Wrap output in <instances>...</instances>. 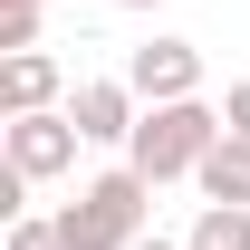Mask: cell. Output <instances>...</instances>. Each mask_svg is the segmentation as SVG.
<instances>
[{
	"label": "cell",
	"mask_w": 250,
	"mask_h": 250,
	"mask_svg": "<svg viewBox=\"0 0 250 250\" xmlns=\"http://www.w3.org/2000/svg\"><path fill=\"white\" fill-rule=\"evenodd\" d=\"M221 106H202V96H164V106H145V116H135V135H125V164H135V173H145V183H192V173H202V154H212L221 145Z\"/></svg>",
	"instance_id": "6da1fadb"
},
{
	"label": "cell",
	"mask_w": 250,
	"mask_h": 250,
	"mask_svg": "<svg viewBox=\"0 0 250 250\" xmlns=\"http://www.w3.org/2000/svg\"><path fill=\"white\" fill-rule=\"evenodd\" d=\"M145 212H154V183L135 164H116V173H87L58 221H67V250H135L145 241Z\"/></svg>",
	"instance_id": "7a4b0ae2"
},
{
	"label": "cell",
	"mask_w": 250,
	"mask_h": 250,
	"mask_svg": "<svg viewBox=\"0 0 250 250\" xmlns=\"http://www.w3.org/2000/svg\"><path fill=\"white\" fill-rule=\"evenodd\" d=\"M0 145H10V164L29 173V183H58V173H77V116L67 106H39V116H10L0 125Z\"/></svg>",
	"instance_id": "3957f363"
},
{
	"label": "cell",
	"mask_w": 250,
	"mask_h": 250,
	"mask_svg": "<svg viewBox=\"0 0 250 250\" xmlns=\"http://www.w3.org/2000/svg\"><path fill=\"white\" fill-rule=\"evenodd\" d=\"M67 116H77L87 145H125L135 116H145V96H135V77H77L67 87Z\"/></svg>",
	"instance_id": "277c9868"
},
{
	"label": "cell",
	"mask_w": 250,
	"mask_h": 250,
	"mask_svg": "<svg viewBox=\"0 0 250 250\" xmlns=\"http://www.w3.org/2000/svg\"><path fill=\"white\" fill-rule=\"evenodd\" d=\"M125 77H135L145 106H164V96H202V48H192V39H145V48L125 58Z\"/></svg>",
	"instance_id": "5b68a950"
},
{
	"label": "cell",
	"mask_w": 250,
	"mask_h": 250,
	"mask_svg": "<svg viewBox=\"0 0 250 250\" xmlns=\"http://www.w3.org/2000/svg\"><path fill=\"white\" fill-rule=\"evenodd\" d=\"M0 106H10V116L67 106V67L48 58V48H10V58H0Z\"/></svg>",
	"instance_id": "8992f818"
},
{
	"label": "cell",
	"mask_w": 250,
	"mask_h": 250,
	"mask_svg": "<svg viewBox=\"0 0 250 250\" xmlns=\"http://www.w3.org/2000/svg\"><path fill=\"white\" fill-rule=\"evenodd\" d=\"M192 183H202V202H250V135H231V125H221V145L202 154V173H192Z\"/></svg>",
	"instance_id": "52a82bcc"
},
{
	"label": "cell",
	"mask_w": 250,
	"mask_h": 250,
	"mask_svg": "<svg viewBox=\"0 0 250 250\" xmlns=\"http://www.w3.org/2000/svg\"><path fill=\"white\" fill-rule=\"evenodd\" d=\"M192 250H250V202H202V221L183 231Z\"/></svg>",
	"instance_id": "ba28073f"
},
{
	"label": "cell",
	"mask_w": 250,
	"mask_h": 250,
	"mask_svg": "<svg viewBox=\"0 0 250 250\" xmlns=\"http://www.w3.org/2000/svg\"><path fill=\"white\" fill-rule=\"evenodd\" d=\"M10 250H67V221L58 212H20L10 221Z\"/></svg>",
	"instance_id": "9c48e42d"
},
{
	"label": "cell",
	"mask_w": 250,
	"mask_h": 250,
	"mask_svg": "<svg viewBox=\"0 0 250 250\" xmlns=\"http://www.w3.org/2000/svg\"><path fill=\"white\" fill-rule=\"evenodd\" d=\"M39 10L48 0H0V48H39Z\"/></svg>",
	"instance_id": "30bf717a"
},
{
	"label": "cell",
	"mask_w": 250,
	"mask_h": 250,
	"mask_svg": "<svg viewBox=\"0 0 250 250\" xmlns=\"http://www.w3.org/2000/svg\"><path fill=\"white\" fill-rule=\"evenodd\" d=\"M221 116H231V135H250V77H231V96H221Z\"/></svg>",
	"instance_id": "8fae6325"
},
{
	"label": "cell",
	"mask_w": 250,
	"mask_h": 250,
	"mask_svg": "<svg viewBox=\"0 0 250 250\" xmlns=\"http://www.w3.org/2000/svg\"><path fill=\"white\" fill-rule=\"evenodd\" d=\"M135 250H192V241H164V231H145V241H135Z\"/></svg>",
	"instance_id": "7c38bea8"
},
{
	"label": "cell",
	"mask_w": 250,
	"mask_h": 250,
	"mask_svg": "<svg viewBox=\"0 0 250 250\" xmlns=\"http://www.w3.org/2000/svg\"><path fill=\"white\" fill-rule=\"evenodd\" d=\"M116 10H164V0H116Z\"/></svg>",
	"instance_id": "4fadbf2b"
}]
</instances>
